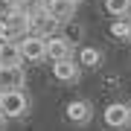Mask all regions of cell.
<instances>
[{
	"instance_id": "6da1fadb",
	"label": "cell",
	"mask_w": 131,
	"mask_h": 131,
	"mask_svg": "<svg viewBox=\"0 0 131 131\" xmlns=\"http://www.w3.org/2000/svg\"><path fill=\"white\" fill-rule=\"evenodd\" d=\"M29 108V99L24 90H12V93H0V111H3L6 119H15V117H24Z\"/></svg>"
},
{
	"instance_id": "7a4b0ae2",
	"label": "cell",
	"mask_w": 131,
	"mask_h": 131,
	"mask_svg": "<svg viewBox=\"0 0 131 131\" xmlns=\"http://www.w3.org/2000/svg\"><path fill=\"white\" fill-rule=\"evenodd\" d=\"M18 47H20V56H24V61H41V58H47V38H38V35H24L18 41Z\"/></svg>"
},
{
	"instance_id": "3957f363",
	"label": "cell",
	"mask_w": 131,
	"mask_h": 131,
	"mask_svg": "<svg viewBox=\"0 0 131 131\" xmlns=\"http://www.w3.org/2000/svg\"><path fill=\"white\" fill-rule=\"evenodd\" d=\"M56 26H58V20H56V18H50V15H47V9H44L41 15H32V18H29L26 35H38V38H50L52 32H56Z\"/></svg>"
},
{
	"instance_id": "277c9868",
	"label": "cell",
	"mask_w": 131,
	"mask_h": 131,
	"mask_svg": "<svg viewBox=\"0 0 131 131\" xmlns=\"http://www.w3.org/2000/svg\"><path fill=\"white\" fill-rule=\"evenodd\" d=\"M26 84V76L20 67H0V93H12Z\"/></svg>"
},
{
	"instance_id": "5b68a950",
	"label": "cell",
	"mask_w": 131,
	"mask_h": 131,
	"mask_svg": "<svg viewBox=\"0 0 131 131\" xmlns=\"http://www.w3.org/2000/svg\"><path fill=\"white\" fill-rule=\"evenodd\" d=\"M70 38H64V35H50L47 38V58L56 64V61H67L70 58Z\"/></svg>"
},
{
	"instance_id": "8992f818",
	"label": "cell",
	"mask_w": 131,
	"mask_h": 131,
	"mask_svg": "<svg viewBox=\"0 0 131 131\" xmlns=\"http://www.w3.org/2000/svg\"><path fill=\"white\" fill-rule=\"evenodd\" d=\"M105 122L111 128H125L128 122H131V111H128V105H122V102H111L105 108Z\"/></svg>"
},
{
	"instance_id": "52a82bcc",
	"label": "cell",
	"mask_w": 131,
	"mask_h": 131,
	"mask_svg": "<svg viewBox=\"0 0 131 131\" xmlns=\"http://www.w3.org/2000/svg\"><path fill=\"white\" fill-rule=\"evenodd\" d=\"M76 6H79V3H73V0H47V15L56 18L58 24H64V20L73 18Z\"/></svg>"
},
{
	"instance_id": "ba28073f",
	"label": "cell",
	"mask_w": 131,
	"mask_h": 131,
	"mask_svg": "<svg viewBox=\"0 0 131 131\" xmlns=\"http://www.w3.org/2000/svg\"><path fill=\"white\" fill-rule=\"evenodd\" d=\"M20 47L18 41H0V67H20Z\"/></svg>"
},
{
	"instance_id": "9c48e42d",
	"label": "cell",
	"mask_w": 131,
	"mask_h": 131,
	"mask_svg": "<svg viewBox=\"0 0 131 131\" xmlns=\"http://www.w3.org/2000/svg\"><path fill=\"white\" fill-rule=\"evenodd\" d=\"M90 117H93V111H90V105L84 102V99H73V102L67 105V119L70 122L84 125V122H90Z\"/></svg>"
},
{
	"instance_id": "30bf717a",
	"label": "cell",
	"mask_w": 131,
	"mask_h": 131,
	"mask_svg": "<svg viewBox=\"0 0 131 131\" xmlns=\"http://www.w3.org/2000/svg\"><path fill=\"white\" fill-rule=\"evenodd\" d=\"M79 61H73V58H67V61H56L52 64V73H56V79L58 82H76L79 79Z\"/></svg>"
},
{
	"instance_id": "8fae6325",
	"label": "cell",
	"mask_w": 131,
	"mask_h": 131,
	"mask_svg": "<svg viewBox=\"0 0 131 131\" xmlns=\"http://www.w3.org/2000/svg\"><path fill=\"white\" fill-rule=\"evenodd\" d=\"M79 64L82 67H99L102 64V52H99L96 47H84L79 52Z\"/></svg>"
},
{
	"instance_id": "7c38bea8",
	"label": "cell",
	"mask_w": 131,
	"mask_h": 131,
	"mask_svg": "<svg viewBox=\"0 0 131 131\" xmlns=\"http://www.w3.org/2000/svg\"><path fill=\"white\" fill-rule=\"evenodd\" d=\"M18 9L24 12L26 18H32V15H41L44 9H47V0H20Z\"/></svg>"
},
{
	"instance_id": "4fadbf2b",
	"label": "cell",
	"mask_w": 131,
	"mask_h": 131,
	"mask_svg": "<svg viewBox=\"0 0 131 131\" xmlns=\"http://www.w3.org/2000/svg\"><path fill=\"white\" fill-rule=\"evenodd\" d=\"M105 9L114 18H122L125 12H131V0H105Z\"/></svg>"
},
{
	"instance_id": "5bb4252c",
	"label": "cell",
	"mask_w": 131,
	"mask_h": 131,
	"mask_svg": "<svg viewBox=\"0 0 131 131\" xmlns=\"http://www.w3.org/2000/svg\"><path fill=\"white\" fill-rule=\"evenodd\" d=\"M111 35H114V38H119V41L131 38V24H125L122 18H117V20L111 24Z\"/></svg>"
},
{
	"instance_id": "9a60e30c",
	"label": "cell",
	"mask_w": 131,
	"mask_h": 131,
	"mask_svg": "<svg viewBox=\"0 0 131 131\" xmlns=\"http://www.w3.org/2000/svg\"><path fill=\"white\" fill-rule=\"evenodd\" d=\"M0 3H3L6 9H18V6H20V0H0Z\"/></svg>"
},
{
	"instance_id": "2e32d148",
	"label": "cell",
	"mask_w": 131,
	"mask_h": 131,
	"mask_svg": "<svg viewBox=\"0 0 131 131\" xmlns=\"http://www.w3.org/2000/svg\"><path fill=\"white\" fill-rule=\"evenodd\" d=\"M3 122H6V117H3V111H0V125H3Z\"/></svg>"
},
{
	"instance_id": "e0dca14e",
	"label": "cell",
	"mask_w": 131,
	"mask_h": 131,
	"mask_svg": "<svg viewBox=\"0 0 131 131\" xmlns=\"http://www.w3.org/2000/svg\"><path fill=\"white\" fill-rule=\"evenodd\" d=\"M73 3H82V0H73Z\"/></svg>"
},
{
	"instance_id": "ac0fdd59",
	"label": "cell",
	"mask_w": 131,
	"mask_h": 131,
	"mask_svg": "<svg viewBox=\"0 0 131 131\" xmlns=\"http://www.w3.org/2000/svg\"><path fill=\"white\" fill-rule=\"evenodd\" d=\"M128 111H131V105H128Z\"/></svg>"
}]
</instances>
